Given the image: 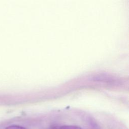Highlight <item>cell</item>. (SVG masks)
<instances>
[{"label":"cell","instance_id":"cell-1","mask_svg":"<svg viewBox=\"0 0 129 129\" xmlns=\"http://www.w3.org/2000/svg\"><path fill=\"white\" fill-rule=\"evenodd\" d=\"M59 129H83L81 127L76 125H63L59 127Z\"/></svg>","mask_w":129,"mask_h":129},{"label":"cell","instance_id":"cell-2","mask_svg":"<svg viewBox=\"0 0 129 129\" xmlns=\"http://www.w3.org/2000/svg\"><path fill=\"white\" fill-rule=\"evenodd\" d=\"M5 129H26L23 126L18 125H13L6 127Z\"/></svg>","mask_w":129,"mask_h":129},{"label":"cell","instance_id":"cell-3","mask_svg":"<svg viewBox=\"0 0 129 129\" xmlns=\"http://www.w3.org/2000/svg\"><path fill=\"white\" fill-rule=\"evenodd\" d=\"M59 127H58V126H53L52 127H49L48 129H59Z\"/></svg>","mask_w":129,"mask_h":129}]
</instances>
